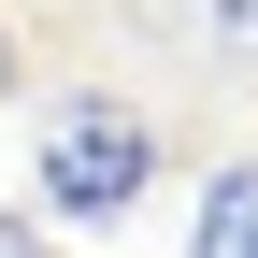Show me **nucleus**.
<instances>
[{
  "label": "nucleus",
  "instance_id": "f03ea898",
  "mask_svg": "<svg viewBox=\"0 0 258 258\" xmlns=\"http://www.w3.org/2000/svg\"><path fill=\"white\" fill-rule=\"evenodd\" d=\"M186 258H258V144L186 186Z\"/></svg>",
  "mask_w": 258,
  "mask_h": 258
},
{
  "label": "nucleus",
  "instance_id": "7ed1b4c3",
  "mask_svg": "<svg viewBox=\"0 0 258 258\" xmlns=\"http://www.w3.org/2000/svg\"><path fill=\"white\" fill-rule=\"evenodd\" d=\"M186 15H201V43L230 57V72H258V0H186Z\"/></svg>",
  "mask_w": 258,
  "mask_h": 258
},
{
  "label": "nucleus",
  "instance_id": "f257e3e1",
  "mask_svg": "<svg viewBox=\"0 0 258 258\" xmlns=\"http://www.w3.org/2000/svg\"><path fill=\"white\" fill-rule=\"evenodd\" d=\"M158 186V115L129 86H43L29 115V230H129Z\"/></svg>",
  "mask_w": 258,
  "mask_h": 258
},
{
  "label": "nucleus",
  "instance_id": "20e7f679",
  "mask_svg": "<svg viewBox=\"0 0 258 258\" xmlns=\"http://www.w3.org/2000/svg\"><path fill=\"white\" fill-rule=\"evenodd\" d=\"M0 258H43V230H29V215H0Z\"/></svg>",
  "mask_w": 258,
  "mask_h": 258
}]
</instances>
